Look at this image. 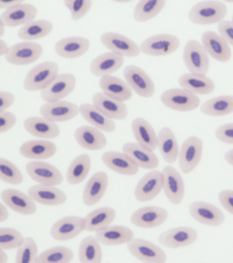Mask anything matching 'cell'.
<instances>
[{
    "label": "cell",
    "instance_id": "obj_23",
    "mask_svg": "<svg viewBox=\"0 0 233 263\" xmlns=\"http://www.w3.org/2000/svg\"><path fill=\"white\" fill-rule=\"evenodd\" d=\"M92 101L96 108L112 120H124L128 116V107L124 102L114 100L103 92H96Z\"/></svg>",
    "mask_w": 233,
    "mask_h": 263
},
{
    "label": "cell",
    "instance_id": "obj_48",
    "mask_svg": "<svg viewBox=\"0 0 233 263\" xmlns=\"http://www.w3.org/2000/svg\"><path fill=\"white\" fill-rule=\"evenodd\" d=\"M25 238L17 230L11 228H0V250H9L19 248Z\"/></svg>",
    "mask_w": 233,
    "mask_h": 263
},
{
    "label": "cell",
    "instance_id": "obj_35",
    "mask_svg": "<svg viewBox=\"0 0 233 263\" xmlns=\"http://www.w3.org/2000/svg\"><path fill=\"white\" fill-rule=\"evenodd\" d=\"M99 86L102 92L106 96L120 102H126L132 98L133 90L126 81L115 76H110L101 78Z\"/></svg>",
    "mask_w": 233,
    "mask_h": 263
},
{
    "label": "cell",
    "instance_id": "obj_16",
    "mask_svg": "<svg viewBox=\"0 0 233 263\" xmlns=\"http://www.w3.org/2000/svg\"><path fill=\"white\" fill-rule=\"evenodd\" d=\"M162 173L153 170L141 178L135 188L137 200L146 202L155 199L163 189Z\"/></svg>",
    "mask_w": 233,
    "mask_h": 263
},
{
    "label": "cell",
    "instance_id": "obj_12",
    "mask_svg": "<svg viewBox=\"0 0 233 263\" xmlns=\"http://www.w3.org/2000/svg\"><path fill=\"white\" fill-rule=\"evenodd\" d=\"M76 84V78L73 74H58L48 87L40 91V97L46 102L62 100L74 90Z\"/></svg>",
    "mask_w": 233,
    "mask_h": 263
},
{
    "label": "cell",
    "instance_id": "obj_8",
    "mask_svg": "<svg viewBox=\"0 0 233 263\" xmlns=\"http://www.w3.org/2000/svg\"><path fill=\"white\" fill-rule=\"evenodd\" d=\"M26 170L28 176L38 184L56 186L64 180L58 168L48 162L31 161L26 164Z\"/></svg>",
    "mask_w": 233,
    "mask_h": 263
},
{
    "label": "cell",
    "instance_id": "obj_57",
    "mask_svg": "<svg viewBox=\"0 0 233 263\" xmlns=\"http://www.w3.org/2000/svg\"><path fill=\"white\" fill-rule=\"evenodd\" d=\"M10 47L3 39H0V57H6L9 53Z\"/></svg>",
    "mask_w": 233,
    "mask_h": 263
},
{
    "label": "cell",
    "instance_id": "obj_19",
    "mask_svg": "<svg viewBox=\"0 0 233 263\" xmlns=\"http://www.w3.org/2000/svg\"><path fill=\"white\" fill-rule=\"evenodd\" d=\"M1 197L6 205L20 215H34L37 210L35 201L29 195L16 189H5L2 192Z\"/></svg>",
    "mask_w": 233,
    "mask_h": 263
},
{
    "label": "cell",
    "instance_id": "obj_52",
    "mask_svg": "<svg viewBox=\"0 0 233 263\" xmlns=\"http://www.w3.org/2000/svg\"><path fill=\"white\" fill-rule=\"evenodd\" d=\"M218 32L221 37L228 45L233 46V22L232 20H224L218 24Z\"/></svg>",
    "mask_w": 233,
    "mask_h": 263
},
{
    "label": "cell",
    "instance_id": "obj_56",
    "mask_svg": "<svg viewBox=\"0 0 233 263\" xmlns=\"http://www.w3.org/2000/svg\"><path fill=\"white\" fill-rule=\"evenodd\" d=\"M9 217V211L3 203H0V222L7 221Z\"/></svg>",
    "mask_w": 233,
    "mask_h": 263
},
{
    "label": "cell",
    "instance_id": "obj_50",
    "mask_svg": "<svg viewBox=\"0 0 233 263\" xmlns=\"http://www.w3.org/2000/svg\"><path fill=\"white\" fill-rule=\"evenodd\" d=\"M17 117L10 111L0 112V133L3 134L11 130L16 123Z\"/></svg>",
    "mask_w": 233,
    "mask_h": 263
},
{
    "label": "cell",
    "instance_id": "obj_53",
    "mask_svg": "<svg viewBox=\"0 0 233 263\" xmlns=\"http://www.w3.org/2000/svg\"><path fill=\"white\" fill-rule=\"evenodd\" d=\"M219 200L222 206L233 215V191H221L219 194Z\"/></svg>",
    "mask_w": 233,
    "mask_h": 263
},
{
    "label": "cell",
    "instance_id": "obj_21",
    "mask_svg": "<svg viewBox=\"0 0 233 263\" xmlns=\"http://www.w3.org/2000/svg\"><path fill=\"white\" fill-rule=\"evenodd\" d=\"M122 152L128 156L139 168L153 170L159 166V158L154 152L138 143H126L122 146Z\"/></svg>",
    "mask_w": 233,
    "mask_h": 263
},
{
    "label": "cell",
    "instance_id": "obj_1",
    "mask_svg": "<svg viewBox=\"0 0 233 263\" xmlns=\"http://www.w3.org/2000/svg\"><path fill=\"white\" fill-rule=\"evenodd\" d=\"M228 13V8L219 1H203L192 6L188 12V18L194 24L211 25L220 24Z\"/></svg>",
    "mask_w": 233,
    "mask_h": 263
},
{
    "label": "cell",
    "instance_id": "obj_34",
    "mask_svg": "<svg viewBox=\"0 0 233 263\" xmlns=\"http://www.w3.org/2000/svg\"><path fill=\"white\" fill-rule=\"evenodd\" d=\"M179 84L182 88L191 92L196 96H204L211 93L216 88L215 82L203 74H183L179 78Z\"/></svg>",
    "mask_w": 233,
    "mask_h": 263
},
{
    "label": "cell",
    "instance_id": "obj_9",
    "mask_svg": "<svg viewBox=\"0 0 233 263\" xmlns=\"http://www.w3.org/2000/svg\"><path fill=\"white\" fill-rule=\"evenodd\" d=\"M131 254L145 263H165L167 256L159 246L142 238H134L128 244Z\"/></svg>",
    "mask_w": 233,
    "mask_h": 263
},
{
    "label": "cell",
    "instance_id": "obj_17",
    "mask_svg": "<svg viewBox=\"0 0 233 263\" xmlns=\"http://www.w3.org/2000/svg\"><path fill=\"white\" fill-rule=\"evenodd\" d=\"M168 217L166 210L157 206H146L137 210L131 216V222L137 227L153 228L164 223Z\"/></svg>",
    "mask_w": 233,
    "mask_h": 263
},
{
    "label": "cell",
    "instance_id": "obj_24",
    "mask_svg": "<svg viewBox=\"0 0 233 263\" xmlns=\"http://www.w3.org/2000/svg\"><path fill=\"white\" fill-rule=\"evenodd\" d=\"M189 213L199 223L209 226H219L224 223L225 217L218 208L203 201H195L190 205Z\"/></svg>",
    "mask_w": 233,
    "mask_h": 263
},
{
    "label": "cell",
    "instance_id": "obj_59",
    "mask_svg": "<svg viewBox=\"0 0 233 263\" xmlns=\"http://www.w3.org/2000/svg\"><path fill=\"white\" fill-rule=\"evenodd\" d=\"M9 258L5 250H0V263H7Z\"/></svg>",
    "mask_w": 233,
    "mask_h": 263
},
{
    "label": "cell",
    "instance_id": "obj_33",
    "mask_svg": "<svg viewBox=\"0 0 233 263\" xmlns=\"http://www.w3.org/2000/svg\"><path fill=\"white\" fill-rule=\"evenodd\" d=\"M95 238L100 243L107 246L128 244L134 238V233L130 228L123 226H109L96 232Z\"/></svg>",
    "mask_w": 233,
    "mask_h": 263
},
{
    "label": "cell",
    "instance_id": "obj_61",
    "mask_svg": "<svg viewBox=\"0 0 233 263\" xmlns=\"http://www.w3.org/2000/svg\"><path fill=\"white\" fill-rule=\"evenodd\" d=\"M232 22H233V15H232Z\"/></svg>",
    "mask_w": 233,
    "mask_h": 263
},
{
    "label": "cell",
    "instance_id": "obj_27",
    "mask_svg": "<svg viewBox=\"0 0 233 263\" xmlns=\"http://www.w3.org/2000/svg\"><path fill=\"white\" fill-rule=\"evenodd\" d=\"M124 58L114 52H107L98 55L91 62L90 71L96 77L112 76L122 67Z\"/></svg>",
    "mask_w": 233,
    "mask_h": 263
},
{
    "label": "cell",
    "instance_id": "obj_3",
    "mask_svg": "<svg viewBox=\"0 0 233 263\" xmlns=\"http://www.w3.org/2000/svg\"><path fill=\"white\" fill-rule=\"evenodd\" d=\"M183 60L189 73L206 75L210 67V60L203 45L192 39L186 43Z\"/></svg>",
    "mask_w": 233,
    "mask_h": 263
},
{
    "label": "cell",
    "instance_id": "obj_45",
    "mask_svg": "<svg viewBox=\"0 0 233 263\" xmlns=\"http://www.w3.org/2000/svg\"><path fill=\"white\" fill-rule=\"evenodd\" d=\"M73 251L67 247L56 246L38 255L36 263H69L73 260Z\"/></svg>",
    "mask_w": 233,
    "mask_h": 263
},
{
    "label": "cell",
    "instance_id": "obj_7",
    "mask_svg": "<svg viewBox=\"0 0 233 263\" xmlns=\"http://www.w3.org/2000/svg\"><path fill=\"white\" fill-rule=\"evenodd\" d=\"M124 80L132 90L143 98H150L155 91L153 80L142 68L136 65H128L123 71Z\"/></svg>",
    "mask_w": 233,
    "mask_h": 263
},
{
    "label": "cell",
    "instance_id": "obj_11",
    "mask_svg": "<svg viewBox=\"0 0 233 263\" xmlns=\"http://www.w3.org/2000/svg\"><path fill=\"white\" fill-rule=\"evenodd\" d=\"M203 142L199 137L192 136L183 142L179 150L180 168L184 174H189L195 170L201 160Z\"/></svg>",
    "mask_w": 233,
    "mask_h": 263
},
{
    "label": "cell",
    "instance_id": "obj_55",
    "mask_svg": "<svg viewBox=\"0 0 233 263\" xmlns=\"http://www.w3.org/2000/svg\"><path fill=\"white\" fill-rule=\"evenodd\" d=\"M24 3L23 1L22 0H12V1H4V0H1L0 1V8L1 9H5V10L11 9L15 6L19 5Z\"/></svg>",
    "mask_w": 233,
    "mask_h": 263
},
{
    "label": "cell",
    "instance_id": "obj_36",
    "mask_svg": "<svg viewBox=\"0 0 233 263\" xmlns=\"http://www.w3.org/2000/svg\"><path fill=\"white\" fill-rule=\"evenodd\" d=\"M79 113L88 123L99 130L108 133H114L116 130V126L114 120L104 115L93 104L84 103L80 105Z\"/></svg>",
    "mask_w": 233,
    "mask_h": 263
},
{
    "label": "cell",
    "instance_id": "obj_15",
    "mask_svg": "<svg viewBox=\"0 0 233 263\" xmlns=\"http://www.w3.org/2000/svg\"><path fill=\"white\" fill-rule=\"evenodd\" d=\"M161 173L165 196L173 204H179L185 195V184L181 175L172 166H165Z\"/></svg>",
    "mask_w": 233,
    "mask_h": 263
},
{
    "label": "cell",
    "instance_id": "obj_42",
    "mask_svg": "<svg viewBox=\"0 0 233 263\" xmlns=\"http://www.w3.org/2000/svg\"><path fill=\"white\" fill-rule=\"evenodd\" d=\"M203 114L211 117H222L233 113V96L216 97L206 101L200 107Z\"/></svg>",
    "mask_w": 233,
    "mask_h": 263
},
{
    "label": "cell",
    "instance_id": "obj_39",
    "mask_svg": "<svg viewBox=\"0 0 233 263\" xmlns=\"http://www.w3.org/2000/svg\"><path fill=\"white\" fill-rule=\"evenodd\" d=\"M116 212L111 207H101L84 217L85 231L95 232L107 228L115 219Z\"/></svg>",
    "mask_w": 233,
    "mask_h": 263
},
{
    "label": "cell",
    "instance_id": "obj_22",
    "mask_svg": "<svg viewBox=\"0 0 233 263\" xmlns=\"http://www.w3.org/2000/svg\"><path fill=\"white\" fill-rule=\"evenodd\" d=\"M38 9L30 4L22 3L11 9L5 10L0 16V20L9 28L25 26L35 20Z\"/></svg>",
    "mask_w": 233,
    "mask_h": 263
},
{
    "label": "cell",
    "instance_id": "obj_43",
    "mask_svg": "<svg viewBox=\"0 0 233 263\" xmlns=\"http://www.w3.org/2000/svg\"><path fill=\"white\" fill-rule=\"evenodd\" d=\"M166 1L165 0H141L136 4L134 10V17L136 22L143 23L152 20L158 15Z\"/></svg>",
    "mask_w": 233,
    "mask_h": 263
},
{
    "label": "cell",
    "instance_id": "obj_46",
    "mask_svg": "<svg viewBox=\"0 0 233 263\" xmlns=\"http://www.w3.org/2000/svg\"><path fill=\"white\" fill-rule=\"evenodd\" d=\"M0 179L8 184L18 185L24 181L19 168L7 158H0Z\"/></svg>",
    "mask_w": 233,
    "mask_h": 263
},
{
    "label": "cell",
    "instance_id": "obj_58",
    "mask_svg": "<svg viewBox=\"0 0 233 263\" xmlns=\"http://www.w3.org/2000/svg\"><path fill=\"white\" fill-rule=\"evenodd\" d=\"M225 160L229 164L233 166V149L227 152L224 156Z\"/></svg>",
    "mask_w": 233,
    "mask_h": 263
},
{
    "label": "cell",
    "instance_id": "obj_20",
    "mask_svg": "<svg viewBox=\"0 0 233 263\" xmlns=\"http://www.w3.org/2000/svg\"><path fill=\"white\" fill-rule=\"evenodd\" d=\"M201 43L208 55L217 61L226 63L232 57V51L228 43L214 31L204 32Z\"/></svg>",
    "mask_w": 233,
    "mask_h": 263
},
{
    "label": "cell",
    "instance_id": "obj_18",
    "mask_svg": "<svg viewBox=\"0 0 233 263\" xmlns=\"http://www.w3.org/2000/svg\"><path fill=\"white\" fill-rule=\"evenodd\" d=\"M198 233L195 230L187 226L167 230L159 236V242L168 248L176 249L187 247L197 240Z\"/></svg>",
    "mask_w": 233,
    "mask_h": 263
},
{
    "label": "cell",
    "instance_id": "obj_2",
    "mask_svg": "<svg viewBox=\"0 0 233 263\" xmlns=\"http://www.w3.org/2000/svg\"><path fill=\"white\" fill-rule=\"evenodd\" d=\"M59 66L54 61H46L30 69L24 82L28 91H38L48 87L58 75Z\"/></svg>",
    "mask_w": 233,
    "mask_h": 263
},
{
    "label": "cell",
    "instance_id": "obj_26",
    "mask_svg": "<svg viewBox=\"0 0 233 263\" xmlns=\"http://www.w3.org/2000/svg\"><path fill=\"white\" fill-rule=\"evenodd\" d=\"M28 194L35 202L52 206L64 204L67 199L64 191L47 185H34L28 189Z\"/></svg>",
    "mask_w": 233,
    "mask_h": 263
},
{
    "label": "cell",
    "instance_id": "obj_31",
    "mask_svg": "<svg viewBox=\"0 0 233 263\" xmlns=\"http://www.w3.org/2000/svg\"><path fill=\"white\" fill-rule=\"evenodd\" d=\"M27 133L34 137L44 139H52L60 135V129L56 123L43 117H30L24 123Z\"/></svg>",
    "mask_w": 233,
    "mask_h": 263
},
{
    "label": "cell",
    "instance_id": "obj_10",
    "mask_svg": "<svg viewBox=\"0 0 233 263\" xmlns=\"http://www.w3.org/2000/svg\"><path fill=\"white\" fill-rule=\"evenodd\" d=\"M100 39L102 44L111 52L122 57L134 58L140 55V47L129 37L119 33H103Z\"/></svg>",
    "mask_w": 233,
    "mask_h": 263
},
{
    "label": "cell",
    "instance_id": "obj_38",
    "mask_svg": "<svg viewBox=\"0 0 233 263\" xmlns=\"http://www.w3.org/2000/svg\"><path fill=\"white\" fill-rule=\"evenodd\" d=\"M132 131L137 143L154 151L157 147V135L152 125L142 118H136L132 123Z\"/></svg>",
    "mask_w": 233,
    "mask_h": 263
},
{
    "label": "cell",
    "instance_id": "obj_51",
    "mask_svg": "<svg viewBox=\"0 0 233 263\" xmlns=\"http://www.w3.org/2000/svg\"><path fill=\"white\" fill-rule=\"evenodd\" d=\"M215 135L222 143L233 144V123H226L218 127Z\"/></svg>",
    "mask_w": 233,
    "mask_h": 263
},
{
    "label": "cell",
    "instance_id": "obj_32",
    "mask_svg": "<svg viewBox=\"0 0 233 263\" xmlns=\"http://www.w3.org/2000/svg\"><path fill=\"white\" fill-rule=\"evenodd\" d=\"M57 146L53 142L46 140H32L25 142L19 148V153L28 159H48L56 155Z\"/></svg>",
    "mask_w": 233,
    "mask_h": 263
},
{
    "label": "cell",
    "instance_id": "obj_25",
    "mask_svg": "<svg viewBox=\"0 0 233 263\" xmlns=\"http://www.w3.org/2000/svg\"><path fill=\"white\" fill-rule=\"evenodd\" d=\"M91 43L81 36H70L59 40L55 44L54 50L59 57L73 59L82 57L89 50Z\"/></svg>",
    "mask_w": 233,
    "mask_h": 263
},
{
    "label": "cell",
    "instance_id": "obj_49",
    "mask_svg": "<svg viewBox=\"0 0 233 263\" xmlns=\"http://www.w3.org/2000/svg\"><path fill=\"white\" fill-rule=\"evenodd\" d=\"M63 3L69 10L71 20L75 22L84 17L93 4L91 0H65Z\"/></svg>",
    "mask_w": 233,
    "mask_h": 263
},
{
    "label": "cell",
    "instance_id": "obj_13",
    "mask_svg": "<svg viewBox=\"0 0 233 263\" xmlns=\"http://www.w3.org/2000/svg\"><path fill=\"white\" fill-rule=\"evenodd\" d=\"M79 113V106L64 100L46 102L40 108L43 117L56 123L72 120Z\"/></svg>",
    "mask_w": 233,
    "mask_h": 263
},
{
    "label": "cell",
    "instance_id": "obj_5",
    "mask_svg": "<svg viewBox=\"0 0 233 263\" xmlns=\"http://www.w3.org/2000/svg\"><path fill=\"white\" fill-rule=\"evenodd\" d=\"M179 39L171 34H159L145 39L140 45L141 52L151 57L171 54L179 48Z\"/></svg>",
    "mask_w": 233,
    "mask_h": 263
},
{
    "label": "cell",
    "instance_id": "obj_47",
    "mask_svg": "<svg viewBox=\"0 0 233 263\" xmlns=\"http://www.w3.org/2000/svg\"><path fill=\"white\" fill-rule=\"evenodd\" d=\"M38 256V247L35 240L32 237H26L17 249L15 263H36Z\"/></svg>",
    "mask_w": 233,
    "mask_h": 263
},
{
    "label": "cell",
    "instance_id": "obj_29",
    "mask_svg": "<svg viewBox=\"0 0 233 263\" xmlns=\"http://www.w3.org/2000/svg\"><path fill=\"white\" fill-rule=\"evenodd\" d=\"M74 137L75 141L81 147L91 151L103 149L108 143V140L102 131L88 125H83L77 128L75 131Z\"/></svg>",
    "mask_w": 233,
    "mask_h": 263
},
{
    "label": "cell",
    "instance_id": "obj_37",
    "mask_svg": "<svg viewBox=\"0 0 233 263\" xmlns=\"http://www.w3.org/2000/svg\"><path fill=\"white\" fill-rule=\"evenodd\" d=\"M157 147L161 156L167 163L177 161L179 155V148L175 133L168 127H163L157 135Z\"/></svg>",
    "mask_w": 233,
    "mask_h": 263
},
{
    "label": "cell",
    "instance_id": "obj_60",
    "mask_svg": "<svg viewBox=\"0 0 233 263\" xmlns=\"http://www.w3.org/2000/svg\"><path fill=\"white\" fill-rule=\"evenodd\" d=\"M6 27L7 26H5V24L0 20V37H3L5 35Z\"/></svg>",
    "mask_w": 233,
    "mask_h": 263
},
{
    "label": "cell",
    "instance_id": "obj_41",
    "mask_svg": "<svg viewBox=\"0 0 233 263\" xmlns=\"http://www.w3.org/2000/svg\"><path fill=\"white\" fill-rule=\"evenodd\" d=\"M91 168V158L88 154H80L71 162L67 172V180L71 185H77L87 178Z\"/></svg>",
    "mask_w": 233,
    "mask_h": 263
},
{
    "label": "cell",
    "instance_id": "obj_40",
    "mask_svg": "<svg viewBox=\"0 0 233 263\" xmlns=\"http://www.w3.org/2000/svg\"><path fill=\"white\" fill-rule=\"evenodd\" d=\"M54 25L48 20H34L22 26L17 36L22 40L32 41L48 36L52 32Z\"/></svg>",
    "mask_w": 233,
    "mask_h": 263
},
{
    "label": "cell",
    "instance_id": "obj_28",
    "mask_svg": "<svg viewBox=\"0 0 233 263\" xmlns=\"http://www.w3.org/2000/svg\"><path fill=\"white\" fill-rule=\"evenodd\" d=\"M109 178L104 172L94 174L88 181L83 189L82 199L85 205L91 206L99 202L107 191Z\"/></svg>",
    "mask_w": 233,
    "mask_h": 263
},
{
    "label": "cell",
    "instance_id": "obj_14",
    "mask_svg": "<svg viewBox=\"0 0 233 263\" xmlns=\"http://www.w3.org/2000/svg\"><path fill=\"white\" fill-rule=\"evenodd\" d=\"M83 231H85L84 217L68 216L52 226L50 234L55 240L67 241L76 237Z\"/></svg>",
    "mask_w": 233,
    "mask_h": 263
},
{
    "label": "cell",
    "instance_id": "obj_30",
    "mask_svg": "<svg viewBox=\"0 0 233 263\" xmlns=\"http://www.w3.org/2000/svg\"><path fill=\"white\" fill-rule=\"evenodd\" d=\"M101 160L110 170L122 176H134L139 172L138 166L123 152H106Z\"/></svg>",
    "mask_w": 233,
    "mask_h": 263
},
{
    "label": "cell",
    "instance_id": "obj_6",
    "mask_svg": "<svg viewBox=\"0 0 233 263\" xmlns=\"http://www.w3.org/2000/svg\"><path fill=\"white\" fill-rule=\"evenodd\" d=\"M44 48L37 43L32 41L16 43L10 47L6 61L13 65L25 66L35 63L41 57Z\"/></svg>",
    "mask_w": 233,
    "mask_h": 263
},
{
    "label": "cell",
    "instance_id": "obj_44",
    "mask_svg": "<svg viewBox=\"0 0 233 263\" xmlns=\"http://www.w3.org/2000/svg\"><path fill=\"white\" fill-rule=\"evenodd\" d=\"M102 250L97 238L89 236L81 240L79 247L80 263H101Z\"/></svg>",
    "mask_w": 233,
    "mask_h": 263
},
{
    "label": "cell",
    "instance_id": "obj_54",
    "mask_svg": "<svg viewBox=\"0 0 233 263\" xmlns=\"http://www.w3.org/2000/svg\"><path fill=\"white\" fill-rule=\"evenodd\" d=\"M15 97L12 92H0V112L7 110L15 103Z\"/></svg>",
    "mask_w": 233,
    "mask_h": 263
},
{
    "label": "cell",
    "instance_id": "obj_4",
    "mask_svg": "<svg viewBox=\"0 0 233 263\" xmlns=\"http://www.w3.org/2000/svg\"><path fill=\"white\" fill-rule=\"evenodd\" d=\"M161 102L171 110L179 112H189L200 106V100L183 88H174L165 90L161 96Z\"/></svg>",
    "mask_w": 233,
    "mask_h": 263
}]
</instances>
